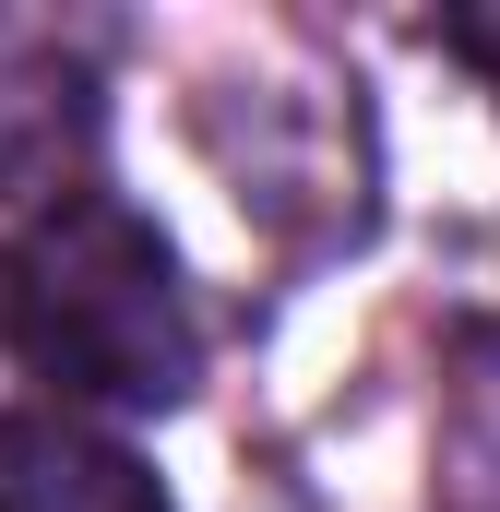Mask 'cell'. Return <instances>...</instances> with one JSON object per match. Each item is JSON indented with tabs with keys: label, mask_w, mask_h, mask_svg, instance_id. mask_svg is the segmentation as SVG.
<instances>
[{
	"label": "cell",
	"mask_w": 500,
	"mask_h": 512,
	"mask_svg": "<svg viewBox=\"0 0 500 512\" xmlns=\"http://www.w3.org/2000/svg\"><path fill=\"white\" fill-rule=\"evenodd\" d=\"M0 334L60 405H108V417H167L203 382V322H191L179 251L120 191L36 203V227L0 262Z\"/></svg>",
	"instance_id": "6da1fadb"
},
{
	"label": "cell",
	"mask_w": 500,
	"mask_h": 512,
	"mask_svg": "<svg viewBox=\"0 0 500 512\" xmlns=\"http://www.w3.org/2000/svg\"><path fill=\"white\" fill-rule=\"evenodd\" d=\"M0 512H179L120 429L72 405H0Z\"/></svg>",
	"instance_id": "7a4b0ae2"
},
{
	"label": "cell",
	"mask_w": 500,
	"mask_h": 512,
	"mask_svg": "<svg viewBox=\"0 0 500 512\" xmlns=\"http://www.w3.org/2000/svg\"><path fill=\"white\" fill-rule=\"evenodd\" d=\"M441 48H453L465 72H489V96H500V0H477V12H441Z\"/></svg>",
	"instance_id": "3957f363"
}]
</instances>
